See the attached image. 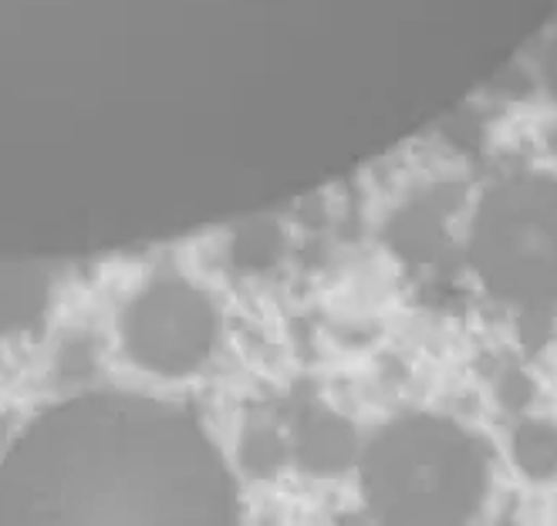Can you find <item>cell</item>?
Returning a JSON list of instances; mask_svg holds the SVG:
<instances>
[{
	"mask_svg": "<svg viewBox=\"0 0 557 526\" xmlns=\"http://www.w3.org/2000/svg\"><path fill=\"white\" fill-rule=\"evenodd\" d=\"M4 523H231L237 489L186 412L82 399L48 412L0 469Z\"/></svg>",
	"mask_w": 557,
	"mask_h": 526,
	"instance_id": "1",
	"label": "cell"
},
{
	"mask_svg": "<svg viewBox=\"0 0 557 526\" xmlns=\"http://www.w3.org/2000/svg\"><path fill=\"white\" fill-rule=\"evenodd\" d=\"M362 483L372 510L392 523H453L480 506L486 466L449 422L409 418L372 442Z\"/></svg>",
	"mask_w": 557,
	"mask_h": 526,
	"instance_id": "2",
	"label": "cell"
},
{
	"mask_svg": "<svg viewBox=\"0 0 557 526\" xmlns=\"http://www.w3.org/2000/svg\"><path fill=\"white\" fill-rule=\"evenodd\" d=\"M473 263L507 301L557 298V183L517 179L486 196L473 229Z\"/></svg>",
	"mask_w": 557,
	"mask_h": 526,
	"instance_id": "3",
	"label": "cell"
},
{
	"mask_svg": "<svg viewBox=\"0 0 557 526\" xmlns=\"http://www.w3.org/2000/svg\"><path fill=\"white\" fill-rule=\"evenodd\" d=\"M216 341V314L200 290L180 280L146 287L122 314V345L139 368L156 375H189Z\"/></svg>",
	"mask_w": 557,
	"mask_h": 526,
	"instance_id": "4",
	"label": "cell"
},
{
	"mask_svg": "<svg viewBox=\"0 0 557 526\" xmlns=\"http://www.w3.org/2000/svg\"><path fill=\"white\" fill-rule=\"evenodd\" d=\"M355 455V436L338 415L318 412L298 429V463L311 473H342Z\"/></svg>",
	"mask_w": 557,
	"mask_h": 526,
	"instance_id": "5",
	"label": "cell"
},
{
	"mask_svg": "<svg viewBox=\"0 0 557 526\" xmlns=\"http://www.w3.org/2000/svg\"><path fill=\"white\" fill-rule=\"evenodd\" d=\"M453 213V200L443 203V196H430L425 203H416L392 226V243L409 260H436L446 250V220Z\"/></svg>",
	"mask_w": 557,
	"mask_h": 526,
	"instance_id": "6",
	"label": "cell"
},
{
	"mask_svg": "<svg viewBox=\"0 0 557 526\" xmlns=\"http://www.w3.org/2000/svg\"><path fill=\"white\" fill-rule=\"evenodd\" d=\"M48 280L35 267H0V335L35 324L48 308Z\"/></svg>",
	"mask_w": 557,
	"mask_h": 526,
	"instance_id": "7",
	"label": "cell"
},
{
	"mask_svg": "<svg viewBox=\"0 0 557 526\" xmlns=\"http://www.w3.org/2000/svg\"><path fill=\"white\" fill-rule=\"evenodd\" d=\"M513 455L523 473L531 476H554L557 473V429L544 422L520 425L513 439Z\"/></svg>",
	"mask_w": 557,
	"mask_h": 526,
	"instance_id": "8",
	"label": "cell"
},
{
	"mask_svg": "<svg viewBox=\"0 0 557 526\" xmlns=\"http://www.w3.org/2000/svg\"><path fill=\"white\" fill-rule=\"evenodd\" d=\"M281 253V229L274 223H250L234 240V260L247 271H260Z\"/></svg>",
	"mask_w": 557,
	"mask_h": 526,
	"instance_id": "9",
	"label": "cell"
},
{
	"mask_svg": "<svg viewBox=\"0 0 557 526\" xmlns=\"http://www.w3.org/2000/svg\"><path fill=\"white\" fill-rule=\"evenodd\" d=\"M240 459L250 473L271 476L284 463V442L274 429H268V425H250L244 436V446H240Z\"/></svg>",
	"mask_w": 557,
	"mask_h": 526,
	"instance_id": "10",
	"label": "cell"
},
{
	"mask_svg": "<svg viewBox=\"0 0 557 526\" xmlns=\"http://www.w3.org/2000/svg\"><path fill=\"white\" fill-rule=\"evenodd\" d=\"M95 368V345L88 338H72L64 341L61 354H58V372L64 381H82L88 378Z\"/></svg>",
	"mask_w": 557,
	"mask_h": 526,
	"instance_id": "11",
	"label": "cell"
},
{
	"mask_svg": "<svg viewBox=\"0 0 557 526\" xmlns=\"http://www.w3.org/2000/svg\"><path fill=\"white\" fill-rule=\"evenodd\" d=\"M500 399H504L507 409H523V405H528V399H531V381L523 378L520 372L507 375L504 385H500Z\"/></svg>",
	"mask_w": 557,
	"mask_h": 526,
	"instance_id": "12",
	"label": "cell"
},
{
	"mask_svg": "<svg viewBox=\"0 0 557 526\" xmlns=\"http://www.w3.org/2000/svg\"><path fill=\"white\" fill-rule=\"evenodd\" d=\"M544 72H547V85H550V91L557 95V41H554V45H550V51H547Z\"/></svg>",
	"mask_w": 557,
	"mask_h": 526,
	"instance_id": "13",
	"label": "cell"
}]
</instances>
